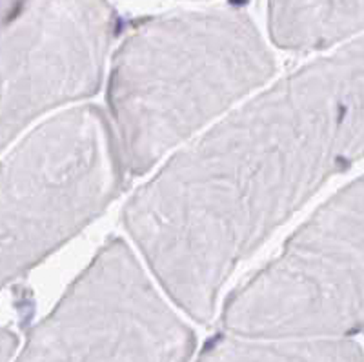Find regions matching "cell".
<instances>
[{
    "instance_id": "obj_1",
    "label": "cell",
    "mask_w": 364,
    "mask_h": 362,
    "mask_svg": "<svg viewBox=\"0 0 364 362\" xmlns=\"http://www.w3.org/2000/svg\"><path fill=\"white\" fill-rule=\"evenodd\" d=\"M363 156L364 33L177 153L122 223L171 301L208 322L237 266Z\"/></svg>"
},
{
    "instance_id": "obj_2",
    "label": "cell",
    "mask_w": 364,
    "mask_h": 362,
    "mask_svg": "<svg viewBox=\"0 0 364 362\" xmlns=\"http://www.w3.org/2000/svg\"><path fill=\"white\" fill-rule=\"evenodd\" d=\"M273 73V55L242 13H188L139 26L117 51L108 84L128 173L154 169Z\"/></svg>"
},
{
    "instance_id": "obj_3",
    "label": "cell",
    "mask_w": 364,
    "mask_h": 362,
    "mask_svg": "<svg viewBox=\"0 0 364 362\" xmlns=\"http://www.w3.org/2000/svg\"><path fill=\"white\" fill-rule=\"evenodd\" d=\"M128 173L95 106L51 117L2 162V282L22 279L119 197Z\"/></svg>"
},
{
    "instance_id": "obj_4",
    "label": "cell",
    "mask_w": 364,
    "mask_h": 362,
    "mask_svg": "<svg viewBox=\"0 0 364 362\" xmlns=\"http://www.w3.org/2000/svg\"><path fill=\"white\" fill-rule=\"evenodd\" d=\"M224 328L253 339H348L364 331V177L294 233L224 304Z\"/></svg>"
},
{
    "instance_id": "obj_5",
    "label": "cell",
    "mask_w": 364,
    "mask_h": 362,
    "mask_svg": "<svg viewBox=\"0 0 364 362\" xmlns=\"http://www.w3.org/2000/svg\"><path fill=\"white\" fill-rule=\"evenodd\" d=\"M195 334L122 240L97 253L15 362H190Z\"/></svg>"
},
{
    "instance_id": "obj_6",
    "label": "cell",
    "mask_w": 364,
    "mask_h": 362,
    "mask_svg": "<svg viewBox=\"0 0 364 362\" xmlns=\"http://www.w3.org/2000/svg\"><path fill=\"white\" fill-rule=\"evenodd\" d=\"M113 37L106 0H24L2 41V146L37 117L95 95Z\"/></svg>"
},
{
    "instance_id": "obj_7",
    "label": "cell",
    "mask_w": 364,
    "mask_h": 362,
    "mask_svg": "<svg viewBox=\"0 0 364 362\" xmlns=\"http://www.w3.org/2000/svg\"><path fill=\"white\" fill-rule=\"evenodd\" d=\"M269 28L286 50H324L364 33V0H269Z\"/></svg>"
},
{
    "instance_id": "obj_8",
    "label": "cell",
    "mask_w": 364,
    "mask_h": 362,
    "mask_svg": "<svg viewBox=\"0 0 364 362\" xmlns=\"http://www.w3.org/2000/svg\"><path fill=\"white\" fill-rule=\"evenodd\" d=\"M195 362H364L350 339L217 337Z\"/></svg>"
},
{
    "instance_id": "obj_9",
    "label": "cell",
    "mask_w": 364,
    "mask_h": 362,
    "mask_svg": "<svg viewBox=\"0 0 364 362\" xmlns=\"http://www.w3.org/2000/svg\"><path fill=\"white\" fill-rule=\"evenodd\" d=\"M17 335L8 331V329H4V331H2V362H8L9 358L13 357V353L17 350Z\"/></svg>"
}]
</instances>
